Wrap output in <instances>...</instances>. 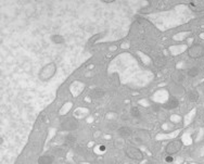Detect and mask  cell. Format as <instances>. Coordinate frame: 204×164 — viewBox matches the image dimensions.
I'll return each instance as SVG.
<instances>
[{"mask_svg": "<svg viewBox=\"0 0 204 164\" xmlns=\"http://www.w3.org/2000/svg\"><path fill=\"white\" fill-rule=\"evenodd\" d=\"M51 40L52 42H54V44L56 45H61L64 42V37L61 35H59V34H54V35L51 36Z\"/></svg>", "mask_w": 204, "mask_h": 164, "instance_id": "cell-13", "label": "cell"}, {"mask_svg": "<svg viewBox=\"0 0 204 164\" xmlns=\"http://www.w3.org/2000/svg\"><path fill=\"white\" fill-rule=\"evenodd\" d=\"M103 2L104 3H112V2H114V0H110V1L108 0V1H103Z\"/></svg>", "mask_w": 204, "mask_h": 164, "instance_id": "cell-20", "label": "cell"}, {"mask_svg": "<svg viewBox=\"0 0 204 164\" xmlns=\"http://www.w3.org/2000/svg\"><path fill=\"white\" fill-rule=\"evenodd\" d=\"M56 72V65L54 63H48L41 69L39 72V77L41 81H48L50 79Z\"/></svg>", "mask_w": 204, "mask_h": 164, "instance_id": "cell-1", "label": "cell"}, {"mask_svg": "<svg viewBox=\"0 0 204 164\" xmlns=\"http://www.w3.org/2000/svg\"><path fill=\"white\" fill-rule=\"evenodd\" d=\"M189 8L193 12H202L204 11V0H196V1L189 2Z\"/></svg>", "mask_w": 204, "mask_h": 164, "instance_id": "cell-6", "label": "cell"}, {"mask_svg": "<svg viewBox=\"0 0 204 164\" xmlns=\"http://www.w3.org/2000/svg\"><path fill=\"white\" fill-rule=\"evenodd\" d=\"M105 149H106V148H105V146H104V145L100 146V151H105Z\"/></svg>", "mask_w": 204, "mask_h": 164, "instance_id": "cell-19", "label": "cell"}, {"mask_svg": "<svg viewBox=\"0 0 204 164\" xmlns=\"http://www.w3.org/2000/svg\"><path fill=\"white\" fill-rule=\"evenodd\" d=\"M199 73H200V69L198 67H192L191 69H189V71H188V76L196 77Z\"/></svg>", "mask_w": 204, "mask_h": 164, "instance_id": "cell-15", "label": "cell"}, {"mask_svg": "<svg viewBox=\"0 0 204 164\" xmlns=\"http://www.w3.org/2000/svg\"><path fill=\"white\" fill-rule=\"evenodd\" d=\"M178 104H179L178 100L176 99L175 97H172L171 99H168L164 104H163V108L166 109V110H173V109L177 108Z\"/></svg>", "mask_w": 204, "mask_h": 164, "instance_id": "cell-7", "label": "cell"}, {"mask_svg": "<svg viewBox=\"0 0 204 164\" xmlns=\"http://www.w3.org/2000/svg\"><path fill=\"white\" fill-rule=\"evenodd\" d=\"M130 115L133 117H135V118L140 117V115H141V112H140L139 108H137V107H133V108L130 109Z\"/></svg>", "mask_w": 204, "mask_h": 164, "instance_id": "cell-16", "label": "cell"}, {"mask_svg": "<svg viewBox=\"0 0 204 164\" xmlns=\"http://www.w3.org/2000/svg\"><path fill=\"white\" fill-rule=\"evenodd\" d=\"M173 81L175 82L177 85H179V84H181L183 81H185V76H183V74L181 72H176V73H174L173 74Z\"/></svg>", "mask_w": 204, "mask_h": 164, "instance_id": "cell-12", "label": "cell"}, {"mask_svg": "<svg viewBox=\"0 0 204 164\" xmlns=\"http://www.w3.org/2000/svg\"><path fill=\"white\" fill-rule=\"evenodd\" d=\"M76 141V137L73 135H67L65 137V143H73Z\"/></svg>", "mask_w": 204, "mask_h": 164, "instance_id": "cell-17", "label": "cell"}, {"mask_svg": "<svg viewBox=\"0 0 204 164\" xmlns=\"http://www.w3.org/2000/svg\"><path fill=\"white\" fill-rule=\"evenodd\" d=\"M131 133H133L131 129L127 126H122L121 128L119 129V135L121 136V137H123V138L129 137V136L131 135Z\"/></svg>", "mask_w": 204, "mask_h": 164, "instance_id": "cell-10", "label": "cell"}, {"mask_svg": "<svg viewBox=\"0 0 204 164\" xmlns=\"http://www.w3.org/2000/svg\"><path fill=\"white\" fill-rule=\"evenodd\" d=\"M188 98H189V100L192 102L198 101L199 100V92H197V90H190V92H188Z\"/></svg>", "mask_w": 204, "mask_h": 164, "instance_id": "cell-14", "label": "cell"}, {"mask_svg": "<svg viewBox=\"0 0 204 164\" xmlns=\"http://www.w3.org/2000/svg\"><path fill=\"white\" fill-rule=\"evenodd\" d=\"M78 121L74 117H69L66 120L62 121V123H61V127L64 131H75L78 127Z\"/></svg>", "mask_w": 204, "mask_h": 164, "instance_id": "cell-5", "label": "cell"}, {"mask_svg": "<svg viewBox=\"0 0 204 164\" xmlns=\"http://www.w3.org/2000/svg\"><path fill=\"white\" fill-rule=\"evenodd\" d=\"M166 62H167L166 58H165V57H163V56L155 57V58H154V60H153V64L155 65L156 67H158V69H162V67H164L165 65H166Z\"/></svg>", "mask_w": 204, "mask_h": 164, "instance_id": "cell-8", "label": "cell"}, {"mask_svg": "<svg viewBox=\"0 0 204 164\" xmlns=\"http://www.w3.org/2000/svg\"><path fill=\"white\" fill-rule=\"evenodd\" d=\"M54 162V158L53 156H41L38 159V164H52Z\"/></svg>", "mask_w": 204, "mask_h": 164, "instance_id": "cell-9", "label": "cell"}, {"mask_svg": "<svg viewBox=\"0 0 204 164\" xmlns=\"http://www.w3.org/2000/svg\"><path fill=\"white\" fill-rule=\"evenodd\" d=\"M104 95H105L104 90L100 89V88H96V89H94L90 92V96H91V98H94V99H100V98L103 97Z\"/></svg>", "mask_w": 204, "mask_h": 164, "instance_id": "cell-11", "label": "cell"}, {"mask_svg": "<svg viewBox=\"0 0 204 164\" xmlns=\"http://www.w3.org/2000/svg\"><path fill=\"white\" fill-rule=\"evenodd\" d=\"M125 154L131 160L141 161L143 159V153L138 148L133 146H125Z\"/></svg>", "mask_w": 204, "mask_h": 164, "instance_id": "cell-2", "label": "cell"}, {"mask_svg": "<svg viewBox=\"0 0 204 164\" xmlns=\"http://www.w3.org/2000/svg\"><path fill=\"white\" fill-rule=\"evenodd\" d=\"M165 161H166L167 163H172L174 161V157L173 156H166V158H165Z\"/></svg>", "mask_w": 204, "mask_h": 164, "instance_id": "cell-18", "label": "cell"}, {"mask_svg": "<svg viewBox=\"0 0 204 164\" xmlns=\"http://www.w3.org/2000/svg\"><path fill=\"white\" fill-rule=\"evenodd\" d=\"M182 141L181 140H173L166 146V153L169 154V156H173V154H176L182 149Z\"/></svg>", "mask_w": 204, "mask_h": 164, "instance_id": "cell-4", "label": "cell"}, {"mask_svg": "<svg viewBox=\"0 0 204 164\" xmlns=\"http://www.w3.org/2000/svg\"><path fill=\"white\" fill-rule=\"evenodd\" d=\"M188 56L192 59H200L204 56V46L200 44H194L190 48H188Z\"/></svg>", "mask_w": 204, "mask_h": 164, "instance_id": "cell-3", "label": "cell"}]
</instances>
